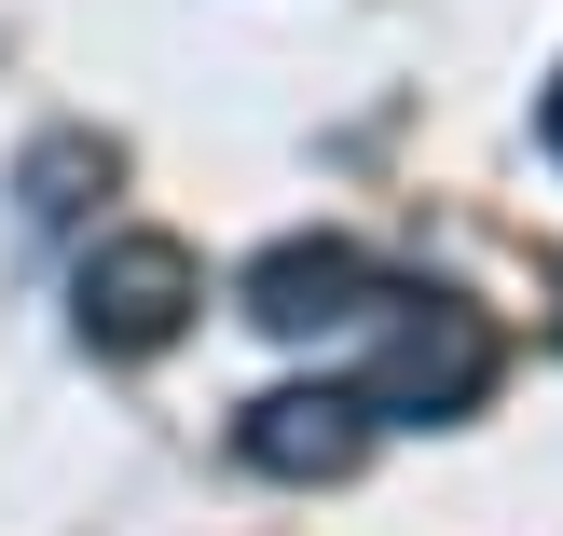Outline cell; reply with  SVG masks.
<instances>
[{"instance_id": "2", "label": "cell", "mask_w": 563, "mask_h": 536, "mask_svg": "<svg viewBox=\"0 0 563 536\" xmlns=\"http://www.w3.org/2000/svg\"><path fill=\"white\" fill-rule=\"evenodd\" d=\"M192 303H207V262H192L179 234H110V248H82V275H69V317H82L97 358H165L192 330Z\"/></svg>"}, {"instance_id": "3", "label": "cell", "mask_w": 563, "mask_h": 536, "mask_svg": "<svg viewBox=\"0 0 563 536\" xmlns=\"http://www.w3.org/2000/svg\"><path fill=\"white\" fill-rule=\"evenodd\" d=\"M385 303H399V275H385L372 248H344V234H289V248L247 262V317H262L275 344H302V330H357V317H385Z\"/></svg>"}, {"instance_id": "5", "label": "cell", "mask_w": 563, "mask_h": 536, "mask_svg": "<svg viewBox=\"0 0 563 536\" xmlns=\"http://www.w3.org/2000/svg\"><path fill=\"white\" fill-rule=\"evenodd\" d=\"M82 193H110V138H42L14 165V234H69Z\"/></svg>"}, {"instance_id": "6", "label": "cell", "mask_w": 563, "mask_h": 536, "mask_svg": "<svg viewBox=\"0 0 563 536\" xmlns=\"http://www.w3.org/2000/svg\"><path fill=\"white\" fill-rule=\"evenodd\" d=\"M550 152H563V83H550Z\"/></svg>"}, {"instance_id": "4", "label": "cell", "mask_w": 563, "mask_h": 536, "mask_svg": "<svg viewBox=\"0 0 563 536\" xmlns=\"http://www.w3.org/2000/svg\"><path fill=\"white\" fill-rule=\"evenodd\" d=\"M234 455L262 468V482H357L372 400H357V385H275V400L234 413Z\"/></svg>"}, {"instance_id": "1", "label": "cell", "mask_w": 563, "mask_h": 536, "mask_svg": "<svg viewBox=\"0 0 563 536\" xmlns=\"http://www.w3.org/2000/svg\"><path fill=\"white\" fill-rule=\"evenodd\" d=\"M482 385H495V317L482 303H440V289H399L357 400L399 413V427H454V413H482Z\"/></svg>"}]
</instances>
